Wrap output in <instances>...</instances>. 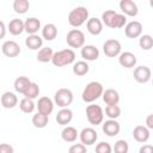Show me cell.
Instances as JSON below:
<instances>
[{"label": "cell", "mask_w": 153, "mask_h": 153, "mask_svg": "<svg viewBox=\"0 0 153 153\" xmlns=\"http://www.w3.org/2000/svg\"><path fill=\"white\" fill-rule=\"evenodd\" d=\"M88 19V10L85 6L74 7L68 13V23L73 27H79Z\"/></svg>", "instance_id": "obj_4"}, {"label": "cell", "mask_w": 153, "mask_h": 153, "mask_svg": "<svg viewBox=\"0 0 153 153\" xmlns=\"http://www.w3.org/2000/svg\"><path fill=\"white\" fill-rule=\"evenodd\" d=\"M36 106H37V110H38L37 112H41L43 115L49 116L54 110V100H51L49 97L44 96V97H41L38 99Z\"/></svg>", "instance_id": "obj_16"}, {"label": "cell", "mask_w": 153, "mask_h": 153, "mask_svg": "<svg viewBox=\"0 0 153 153\" xmlns=\"http://www.w3.org/2000/svg\"><path fill=\"white\" fill-rule=\"evenodd\" d=\"M147 129H153V115L149 114L147 117H146V126H145Z\"/></svg>", "instance_id": "obj_42"}, {"label": "cell", "mask_w": 153, "mask_h": 153, "mask_svg": "<svg viewBox=\"0 0 153 153\" xmlns=\"http://www.w3.org/2000/svg\"><path fill=\"white\" fill-rule=\"evenodd\" d=\"M30 84H31V80H30L27 76L22 75V76H18V78L14 80L13 86H14V90H16L18 93H22V94H23V93L26 91V88L29 87Z\"/></svg>", "instance_id": "obj_29"}, {"label": "cell", "mask_w": 153, "mask_h": 153, "mask_svg": "<svg viewBox=\"0 0 153 153\" xmlns=\"http://www.w3.org/2000/svg\"><path fill=\"white\" fill-rule=\"evenodd\" d=\"M139 45L143 50H149L153 47V38L151 35H141L139 39Z\"/></svg>", "instance_id": "obj_36"}, {"label": "cell", "mask_w": 153, "mask_h": 153, "mask_svg": "<svg viewBox=\"0 0 153 153\" xmlns=\"http://www.w3.org/2000/svg\"><path fill=\"white\" fill-rule=\"evenodd\" d=\"M86 27H87V31L93 35V36H98L102 33L103 31V23L99 18H96V17H92V18H88L87 22H86Z\"/></svg>", "instance_id": "obj_18"}, {"label": "cell", "mask_w": 153, "mask_h": 153, "mask_svg": "<svg viewBox=\"0 0 153 153\" xmlns=\"http://www.w3.org/2000/svg\"><path fill=\"white\" fill-rule=\"evenodd\" d=\"M96 153H112V147L106 141H100L96 145Z\"/></svg>", "instance_id": "obj_38"}, {"label": "cell", "mask_w": 153, "mask_h": 153, "mask_svg": "<svg viewBox=\"0 0 153 153\" xmlns=\"http://www.w3.org/2000/svg\"><path fill=\"white\" fill-rule=\"evenodd\" d=\"M103 91H104L103 85H102L99 81H90V82L85 86V88H84V91H82V93H81V98H82V100H84L85 103L92 104V103L96 102L99 97H102Z\"/></svg>", "instance_id": "obj_2"}, {"label": "cell", "mask_w": 153, "mask_h": 153, "mask_svg": "<svg viewBox=\"0 0 153 153\" xmlns=\"http://www.w3.org/2000/svg\"><path fill=\"white\" fill-rule=\"evenodd\" d=\"M57 36V27L53 23H48L42 27V38L47 41H53Z\"/></svg>", "instance_id": "obj_27"}, {"label": "cell", "mask_w": 153, "mask_h": 153, "mask_svg": "<svg viewBox=\"0 0 153 153\" xmlns=\"http://www.w3.org/2000/svg\"><path fill=\"white\" fill-rule=\"evenodd\" d=\"M72 71L75 75L78 76H82V75H86L90 71V66L86 61L81 60V61H76L73 63V67H72Z\"/></svg>", "instance_id": "obj_30"}, {"label": "cell", "mask_w": 153, "mask_h": 153, "mask_svg": "<svg viewBox=\"0 0 153 153\" xmlns=\"http://www.w3.org/2000/svg\"><path fill=\"white\" fill-rule=\"evenodd\" d=\"M139 153H153V146L152 145H143L140 147Z\"/></svg>", "instance_id": "obj_41"}, {"label": "cell", "mask_w": 153, "mask_h": 153, "mask_svg": "<svg viewBox=\"0 0 153 153\" xmlns=\"http://www.w3.org/2000/svg\"><path fill=\"white\" fill-rule=\"evenodd\" d=\"M14 148L10 143H0V153H13Z\"/></svg>", "instance_id": "obj_40"}, {"label": "cell", "mask_w": 153, "mask_h": 153, "mask_svg": "<svg viewBox=\"0 0 153 153\" xmlns=\"http://www.w3.org/2000/svg\"><path fill=\"white\" fill-rule=\"evenodd\" d=\"M124 33L128 38H137L142 33V24L137 20H131L126 24Z\"/></svg>", "instance_id": "obj_12"}, {"label": "cell", "mask_w": 153, "mask_h": 153, "mask_svg": "<svg viewBox=\"0 0 153 153\" xmlns=\"http://www.w3.org/2000/svg\"><path fill=\"white\" fill-rule=\"evenodd\" d=\"M102 98L106 105H117L120 102V93L115 88H106L103 91Z\"/></svg>", "instance_id": "obj_20"}, {"label": "cell", "mask_w": 153, "mask_h": 153, "mask_svg": "<svg viewBox=\"0 0 153 153\" xmlns=\"http://www.w3.org/2000/svg\"><path fill=\"white\" fill-rule=\"evenodd\" d=\"M74 61H75V53L73 49H69V48L54 53L51 57V63L55 67H63L67 65H72L74 63Z\"/></svg>", "instance_id": "obj_3"}, {"label": "cell", "mask_w": 153, "mask_h": 153, "mask_svg": "<svg viewBox=\"0 0 153 153\" xmlns=\"http://www.w3.org/2000/svg\"><path fill=\"white\" fill-rule=\"evenodd\" d=\"M29 7H30V2L27 0H14L13 1V10L18 14L26 13Z\"/></svg>", "instance_id": "obj_33"}, {"label": "cell", "mask_w": 153, "mask_h": 153, "mask_svg": "<svg viewBox=\"0 0 153 153\" xmlns=\"http://www.w3.org/2000/svg\"><path fill=\"white\" fill-rule=\"evenodd\" d=\"M81 57L84 59V61H96L99 57V49L96 45L92 44H86L81 48Z\"/></svg>", "instance_id": "obj_15"}, {"label": "cell", "mask_w": 153, "mask_h": 153, "mask_svg": "<svg viewBox=\"0 0 153 153\" xmlns=\"http://www.w3.org/2000/svg\"><path fill=\"white\" fill-rule=\"evenodd\" d=\"M33 127L38 128V129H42V128H45L48 126V122H49V116L47 115H43L41 112H37L32 116V120H31Z\"/></svg>", "instance_id": "obj_31"}, {"label": "cell", "mask_w": 153, "mask_h": 153, "mask_svg": "<svg viewBox=\"0 0 153 153\" xmlns=\"http://www.w3.org/2000/svg\"><path fill=\"white\" fill-rule=\"evenodd\" d=\"M103 53L108 57H116L122 53V45L118 39L110 38L103 43Z\"/></svg>", "instance_id": "obj_8"}, {"label": "cell", "mask_w": 153, "mask_h": 153, "mask_svg": "<svg viewBox=\"0 0 153 153\" xmlns=\"http://www.w3.org/2000/svg\"><path fill=\"white\" fill-rule=\"evenodd\" d=\"M7 30L11 35L13 36H19L24 32V22L19 18H14L12 19L8 25H7Z\"/></svg>", "instance_id": "obj_24"}, {"label": "cell", "mask_w": 153, "mask_h": 153, "mask_svg": "<svg viewBox=\"0 0 153 153\" xmlns=\"http://www.w3.org/2000/svg\"><path fill=\"white\" fill-rule=\"evenodd\" d=\"M79 139L84 146H91V145L96 143V141L98 139V134H97L96 129H93L92 127H86L79 133Z\"/></svg>", "instance_id": "obj_9"}, {"label": "cell", "mask_w": 153, "mask_h": 153, "mask_svg": "<svg viewBox=\"0 0 153 153\" xmlns=\"http://www.w3.org/2000/svg\"><path fill=\"white\" fill-rule=\"evenodd\" d=\"M114 153H128L129 152V145L126 140H117L112 147Z\"/></svg>", "instance_id": "obj_37"}, {"label": "cell", "mask_w": 153, "mask_h": 153, "mask_svg": "<svg viewBox=\"0 0 153 153\" xmlns=\"http://www.w3.org/2000/svg\"><path fill=\"white\" fill-rule=\"evenodd\" d=\"M68 153H87V148L82 143H74L68 148Z\"/></svg>", "instance_id": "obj_39"}, {"label": "cell", "mask_w": 153, "mask_h": 153, "mask_svg": "<svg viewBox=\"0 0 153 153\" xmlns=\"http://www.w3.org/2000/svg\"><path fill=\"white\" fill-rule=\"evenodd\" d=\"M86 117L90 124L98 126L102 124L104 121V111L100 105L98 104H90L86 108Z\"/></svg>", "instance_id": "obj_5"}, {"label": "cell", "mask_w": 153, "mask_h": 153, "mask_svg": "<svg viewBox=\"0 0 153 153\" xmlns=\"http://www.w3.org/2000/svg\"><path fill=\"white\" fill-rule=\"evenodd\" d=\"M1 51L5 56L7 57H16L20 54L22 49H20V45L16 42V41H5L1 45Z\"/></svg>", "instance_id": "obj_11"}, {"label": "cell", "mask_w": 153, "mask_h": 153, "mask_svg": "<svg viewBox=\"0 0 153 153\" xmlns=\"http://www.w3.org/2000/svg\"><path fill=\"white\" fill-rule=\"evenodd\" d=\"M66 42L71 48H82L85 45V35L79 29H72L67 32Z\"/></svg>", "instance_id": "obj_7"}, {"label": "cell", "mask_w": 153, "mask_h": 153, "mask_svg": "<svg viewBox=\"0 0 153 153\" xmlns=\"http://www.w3.org/2000/svg\"><path fill=\"white\" fill-rule=\"evenodd\" d=\"M120 8L122 11L123 16L128 17H136L139 13L137 5L133 0H121L120 1Z\"/></svg>", "instance_id": "obj_14"}, {"label": "cell", "mask_w": 153, "mask_h": 153, "mask_svg": "<svg viewBox=\"0 0 153 153\" xmlns=\"http://www.w3.org/2000/svg\"><path fill=\"white\" fill-rule=\"evenodd\" d=\"M0 102L5 109H13L18 104V97L16 96V93H13L11 91H6L2 93Z\"/></svg>", "instance_id": "obj_21"}, {"label": "cell", "mask_w": 153, "mask_h": 153, "mask_svg": "<svg viewBox=\"0 0 153 153\" xmlns=\"http://www.w3.org/2000/svg\"><path fill=\"white\" fill-rule=\"evenodd\" d=\"M39 86H38V84L37 82H32L31 81V84L29 85V87L26 88V91L23 93V96H24V98H27V99H35V98H37L38 96H39Z\"/></svg>", "instance_id": "obj_32"}, {"label": "cell", "mask_w": 153, "mask_h": 153, "mask_svg": "<svg viewBox=\"0 0 153 153\" xmlns=\"http://www.w3.org/2000/svg\"><path fill=\"white\" fill-rule=\"evenodd\" d=\"M137 62L136 56L130 51H123L118 55V63L124 68H133Z\"/></svg>", "instance_id": "obj_17"}, {"label": "cell", "mask_w": 153, "mask_h": 153, "mask_svg": "<svg viewBox=\"0 0 153 153\" xmlns=\"http://www.w3.org/2000/svg\"><path fill=\"white\" fill-rule=\"evenodd\" d=\"M25 45L31 50H38L43 45V38L39 35H29L25 38Z\"/></svg>", "instance_id": "obj_25"}, {"label": "cell", "mask_w": 153, "mask_h": 153, "mask_svg": "<svg viewBox=\"0 0 153 153\" xmlns=\"http://www.w3.org/2000/svg\"><path fill=\"white\" fill-rule=\"evenodd\" d=\"M53 55H54V51L50 47H42L38 50V53L36 55V59L41 63H48V62H51Z\"/></svg>", "instance_id": "obj_28"}, {"label": "cell", "mask_w": 153, "mask_h": 153, "mask_svg": "<svg viewBox=\"0 0 153 153\" xmlns=\"http://www.w3.org/2000/svg\"><path fill=\"white\" fill-rule=\"evenodd\" d=\"M35 108H36V104L33 103L32 99L23 98V99L19 102V109H20L24 114H31V112H33Z\"/></svg>", "instance_id": "obj_34"}, {"label": "cell", "mask_w": 153, "mask_h": 153, "mask_svg": "<svg viewBox=\"0 0 153 153\" xmlns=\"http://www.w3.org/2000/svg\"><path fill=\"white\" fill-rule=\"evenodd\" d=\"M41 29V20L36 17H30L24 22V31H26L27 35H36Z\"/></svg>", "instance_id": "obj_19"}, {"label": "cell", "mask_w": 153, "mask_h": 153, "mask_svg": "<svg viewBox=\"0 0 153 153\" xmlns=\"http://www.w3.org/2000/svg\"><path fill=\"white\" fill-rule=\"evenodd\" d=\"M55 120H56L57 124H60V126H67L73 120V111L71 109H68V108H62L57 112Z\"/></svg>", "instance_id": "obj_23"}, {"label": "cell", "mask_w": 153, "mask_h": 153, "mask_svg": "<svg viewBox=\"0 0 153 153\" xmlns=\"http://www.w3.org/2000/svg\"><path fill=\"white\" fill-rule=\"evenodd\" d=\"M149 134H151L149 129H147L145 126H141V124L136 126L133 129V137H134V140L137 141V142H141V143L148 141Z\"/></svg>", "instance_id": "obj_22"}, {"label": "cell", "mask_w": 153, "mask_h": 153, "mask_svg": "<svg viewBox=\"0 0 153 153\" xmlns=\"http://www.w3.org/2000/svg\"><path fill=\"white\" fill-rule=\"evenodd\" d=\"M79 136L78 130L72 126H66L61 131V137L65 142H74Z\"/></svg>", "instance_id": "obj_26"}, {"label": "cell", "mask_w": 153, "mask_h": 153, "mask_svg": "<svg viewBox=\"0 0 153 153\" xmlns=\"http://www.w3.org/2000/svg\"><path fill=\"white\" fill-rule=\"evenodd\" d=\"M102 130L105 135L112 137L120 134L121 131V124L116 121V120H108L105 122H103L102 124Z\"/></svg>", "instance_id": "obj_13"}, {"label": "cell", "mask_w": 153, "mask_h": 153, "mask_svg": "<svg viewBox=\"0 0 153 153\" xmlns=\"http://www.w3.org/2000/svg\"><path fill=\"white\" fill-rule=\"evenodd\" d=\"M102 23L103 25L111 29H121L127 24V17L122 13H117L114 10H106L102 13Z\"/></svg>", "instance_id": "obj_1"}, {"label": "cell", "mask_w": 153, "mask_h": 153, "mask_svg": "<svg viewBox=\"0 0 153 153\" xmlns=\"http://www.w3.org/2000/svg\"><path fill=\"white\" fill-rule=\"evenodd\" d=\"M6 32H7V27H6L5 23L2 20H0V39H2L6 36Z\"/></svg>", "instance_id": "obj_43"}, {"label": "cell", "mask_w": 153, "mask_h": 153, "mask_svg": "<svg viewBox=\"0 0 153 153\" xmlns=\"http://www.w3.org/2000/svg\"><path fill=\"white\" fill-rule=\"evenodd\" d=\"M73 92L69 90V88H59L55 94H54V104H56L57 106H60L61 109L62 108H68V105L72 104L73 102Z\"/></svg>", "instance_id": "obj_6"}, {"label": "cell", "mask_w": 153, "mask_h": 153, "mask_svg": "<svg viewBox=\"0 0 153 153\" xmlns=\"http://www.w3.org/2000/svg\"><path fill=\"white\" fill-rule=\"evenodd\" d=\"M133 76H134V79H135L136 82H139V84H146V82H148L151 80V76H152L151 68L147 67V66H137L134 69Z\"/></svg>", "instance_id": "obj_10"}, {"label": "cell", "mask_w": 153, "mask_h": 153, "mask_svg": "<svg viewBox=\"0 0 153 153\" xmlns=\"http://www.w3.org/2000/svg\"><path fill=\"white\" fill-rule=\"evenodd\" d=\"M105 116L109 120H116L121 116V108L118 105H106L105 108Z\"/></svg>", "instance_id": "obj_35"}]
</instances>
